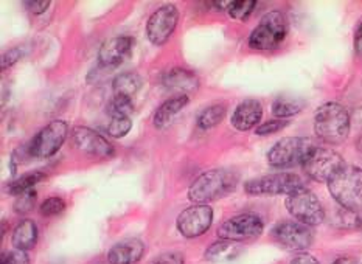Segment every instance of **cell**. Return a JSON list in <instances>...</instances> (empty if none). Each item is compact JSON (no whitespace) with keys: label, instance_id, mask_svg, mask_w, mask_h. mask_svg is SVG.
Segmentation results:
<instances>
[{"label":"cell","instance_id":"6da1fadb","mask_svg":"<svg viewBox=\"0 0 362 264\" xmlns=\"http://www.w3.org/2000/svg\"><path fill=\"white\" fill-rule=\"evenodd\" d=\"M238 181L240 176L230 169L218 168L206 171L190 185L188 199L193 204L209 205V202L221 199L237 188Z\"/></svg>","mask_w":362,"mask_h":264},{"label":"cell","instance_id":"7a4b0ae2","mask_svg":"<svg viewBox=\"0 0 362 264\" xmlns=\"http://www.w3.org/2000/svg\"><path fill=\"white\" fill-rule=\"evenodd\" d=\"M351 120L347 109L342 104L329 101L317 107L314 114V132L327 145H341L349 138Z\"/></svg>","mask_w":362,"mask_h":264},{"label":"cell","instance_id":"3957f363","mask_svg":"<svg viewBox=\"0 0 362 264\" xmlns=\"http://www.w3.org/2000/svg\"><path fill=\"white\" fill-rule=\"evenodd\" d=\"M328 191L339 207L358 212L362 207V168L344 165L328 182Z\"/></svg>","mask_w":362,"mask_h":264},{"label":"cell","instance_id":"277c9868","mask_svg":"<svg viewBox=\"0 0 362 264\" xmlns=\"http://www.w3.org/2000/svg\"><path fill=\"white\" fill-rule=\"evenodd\" d=\"M288 35V19L285 13L274 10L266 13L258 25L249 36V47L252 50L267 52L274 50L285 41Z\"/></svg>","mask_w":362,"mask_h":264},{"label":"cell","instance_id":"5b68a950","mask_svg":"<svg viewBox=\"0 0 362 264\" xmlns=\"http://www.w3.org/2000/svg\"><path fill=\"white\" fill-rule=\"evenodd\" d=\"M316 146L310 137H285L271 148L267 152V162L274 168L303 165Z\"/></svg>","mask_w":362,"mask_h":264},{"label":"cell","instance_id":"8992f818","mask_svg":"<svg viewBox=\"0 0 362 264\" xmlns=\"http://www.w3.org/2000/svg\"><path fill=\"white\" fill-rule=\"evenodd\" d=\"M303 188H306L303 179L293 173L267 174L244 184V191L250 196H277V194L289 196V194Z\"/></svg>","mask_w":362,"mask_h":264},{"label":"cell","instance_id":"52a82bcc","mask_svg":"<svg viewBox=\"0 0 362 264\" xmlns=\"http://www.w3.org/2000/svg\"><path fill=\"white\" fill-rule=\"evenodd\" d=\"M286 210L297 222L305 225H319L325 221V208L311 190L303 188L289 194L285 200Z\"/></svg>","mask_w":362,"mask_h":264},{"label":"cell","instance_id":"ba28073f","mask_svg":"<svg viewBox=\"0 0 362 264\" xmlns=\"http://www.w3.org/2000/svg\"><path fill=\"white\" fill-rule=\"evenodd\" d=\"M69 136V124L64 120H53L31 138L27 145L30 157L49 159L57 154Z\"/></svg>","mask_w":362,"mask_h":264},{"label":"cell","instance_id":"9c48e42d","mask_svg":"<svg viewBox=\"0 0 362 264\" xmlns=\"http://www.w3.org/2000/svg\"><path fill=\"white\" fill-rule=\"evenodd\" d=\"M345 165L342 155L332 148L316 146L303 162L305 174L316 182H329L333 176Z\"/></svg>","mask_w":362,"mask_h":264},{"label":"cell","instance_id":"30bf717a","mask_svg":"<svg viewBox=\"0 0 362 264\" xmlns=\"http://www.w3.org/2000/svg\"><path fill=\"white\" fill-rule=\"evenodd\" d=\"M264 230V222L257 213H240L226 220L218 227V236L233 243L255 239Z\"/></svg>","mask_w":362,"mask_h":264},{"label":"cell","instance_id":"8fae6325","mask_svg":"<svg viewBox=\"0 0 362 264\" xmlns=\"http://www.w3.org/2000/svg\"><path fill=\"white\" fill-rule=\"evenodd\" d=\"M275 243L289 252H302L314 243V232L310 225L297 221H283L274 225L271 232Z\"/></svg>","mask_w":362,"mask_h":264},{"label":"cell","instance_id":"7c38bea8","mask_svg":"<svg viewBox=\"0 0 362 264\" xmlns=\"http://www.w3.org/2000/svg\"><path fill=\"white\" fill-rule=\"evenodd\" d=\"M214 222V210L210 205L193 204L180 212L176 220V227L180 235L188 239L199 238Z\"/></svg>","mask_w":362,"mask_h":264},{"label":"cell","instance_id":"4fadbf2b","mask_svg":"<svg viewBox=\"0 0 362 264\" xmlns=\"http://www.w3.org/2000/svg\"><path fill=\"white\" fill-rule=\"evenodd\" d=\"M179 22V10L175 5H163L151 14L146 23V36L154 45H163L175 33Z\"/></svg>","mask_w":362,"mask_h":264},{"label":"cell","instance_id":"5bb4252c","mask_svg":"<svg viewBox=\"0 0 362 264\" xmlns=\"http://www.w3.org/2000/svg\"><path fill=\"white\" fill-rule=\"evenodd\" d=\"M72 138L78 150L97 159H111L115 155L114 146L109 143L97 131L86 126H75L72 129Z\"/></svg>","mask_w":362,"mask_h":264},{"label":"cell","instance_id":"9a60e30c","mask_svg":"<svg viewBox=\"0 0 362 264\" xmlns=\"http://www.w3.org/2000/svg\"><path fill=\"white\" fill-rule=\"evenodd\" d=\"M136 41L131 36H114L103 42L98 52V62L103 67H117L131 56Z\"/></svg>","mask_w":362,"mask_h":264},{"label":"cell","instance_id":"2e32d148","mask_svg":"<svg viewBox=\"0 0 362 264\" xmlns=\"http://www.w3.org/2000/svg\"><path fill=\"white\" fill-rule=\"evenodd\" d=\"M263 119V106L258 100L247 98L235 107L232 115V126L241 132L258 128V123Z\"/></svg>","mask_w":362,"mask_h":264},{"label":"cell","instance_id":"e0dca14e","mask_svg":"<svg viewBox=\"0 0 362 264\" xmlns=\"http://www.w3.org/2000/svg\"><path fill=\"white\" fill-rule=\"evenodd\" d=\"M145 253V244L137 238L123 239L114 244L107 252L109 264H136Z\"/></svg>","mask_w":362,"mask_h":264},{"label":"cell","instance_id":"ac0fdd59","mask_svg":"<svg viewBox=\"0 0 362 264\" xmlns=\"http://www.w3.org/2000/svg\"><path fill=\"white\" fill-rule=\"evenodd\" d=\"M165 88L173 92H179L180 95L190 93L199 89V78L192 70L187 68H171L162 78Z\"/></svg>","mask_w":362,"mask_h":264},{"label":"cell","instance_id":"d6986e66","mask_svg":"<svg viewBox=\"0 0 362 264\" xmlns=\"http://www.w3.org/2000/svg\"><path fill=\"white\" fill-rule=\"evenodd\" d=\"M37 238H39V230H37L36 222L31 220H22L21 222H18V225H16L13 230L11 244L14 248H18V251L27 252L36 246Z\"/></svg>","mask_w":362,"mask_h":264},{"label":"cell","instance_id":"ffe728a7","mask_svg":"<svg viewBox=\"0 0 362 264\" xmlns=\"http://www.w3.org/2000/svg\"><path fill=\"white\" fill-rule=\"evenodd\" d=\"M188 101H190V98L187 95H177L165 101V103H162L159 107H157V111L154 112V116H153L154 126L159 129L167 128L168 124L176 119V115L188 104Z\"/></svg>","mask_w":362,"mask_h":264},{"label":"cell","instance_id":"44dd1931","mask_svg":"<svg viewBox=\"0 0 362 264\" xmlns=\"http://www.w3.org/2000/svg\"><path fill=\"white\" fill-rule=\"evenodd\" d=\"M141 85H144V80L136 72H124L117 75L112 81L114 97H126L132 100L134 95L141 89Z\"/></svg>","mask_w":362,"mask_h":264},{"label":"cell","instance_id":"7402d4cb","mask_svg":"<svg viewBox=\"0 0 362 264\" xmlns=\"http://www.w3.org/2000/svg\"><path fill=\"white\" fill-rule=\"evenodd\" d=\"M241 252V247L238 243H233V241H226L221 239L218 243L211 244L206 251V260L211 263H224V261H232L237 258Z\"/></svg>","mask_w":362,"mask_h":264},{"label":"cell","instance_id":"603a6c76","mask_svg":"<svg viewBox=\"0 0 362 264\" xmlns=\"http://www.w3.org/2000/svg\"><path fill=\"white\" fill-rule=\"evenodd\" d=\"M306 103L302 98H293V97H279L274 100L272 103V114L277 116L279 120L288 119V116H294L300 114L305 109Z\"/></svg>","mask_w":362,"mask_h":264},{"label":"cell","instance_id":"cb8c5ba5","mask_svg":"<svg viewBox=\"0 0 362 264\" xmlns=\"http://www.w3.org/2000/svg\"><path fill=\"white\" fill-rule=\"evenodd\" d=\"M226 112H227V106L221 104V103L211 104V106L206 107L198 115V126L202 131H207V129L218 126V124L224 120Z\"/></svg>","mask_w":362,"mask_h":264},{"label":"cell","instance_id":"d4e9b609","mask_svg":"<svg viewBox=\"0 0 362 264\" xmlns=\"http://www.w3.org/2000/svg\"><path fill=\"white\" fill-rule=\"evenodd\" d=\"M45 177L47 174L42 173V171H31V173L23 174L22 177L16 179L14 182H11L10 186H8V193L14 194V196H19L22 193L35 190V185L42 182Z\"/></svg>","mask_w":362,"mask_h":264},{"label":"cell","instance_id":"484cf974","mask_svg":"<svg viewBox=\"0 0 362 264\" xmlns=\"http://www.w3.org/2000/svg\"><path fill=\"white\" fill-rule=\"evenodd\" d=\"M333 224L339 229H356L362 227V220L355 210L339 207L333 215Z\"/></svg>","mask_w":362,"mask_h":264},{"label":"cell","instance_id":"4316f807","mask_svg":"<svg viewBox=\"0 0 362 264\" xmlns=\"http://www.w3.org/2000/svg\"><path fill=\"white\" fill-rule=\"evenodd\" d=\"M106 111L111 119H129V115L134 112V101L126 97H114L107 103Z\"/></svg>","mask_w":362,"mask_h":264},{"label":"cell","instance_id":"83f0119b","mask_svg":"<svg viewBox=\"0 0 362 264\" xmlns=\"http://www.w3.org/2000/svg\"><path fill=\"white\" fill-rule=\"evenodd\" d=\"M255 6V0H235V2H230L229 8H227V13H229L232 19L246 20L252 14V11H254Z\"/></svg>","mask_w":362,"mask_h":264},{"label":"cell","instance_id":"f1b7e54d","mask_svg":"<svg viewBox=\"0 0 362 264\" xmlns=\"http://www.w3.org/2000/svg\"><path fill=\"white\" fill-rule=\"evenodd\" d=\"M66 207H67V204L64 199L59 196H52L42 202L41 207H39V213H41L42 216H47V217L58 216L61 213H64Z\"/></svg>","mask_w":362,"mask_h":264},{"label":"cell","instance_id":"f546056e","mask_svg":"<svg viewBox=\"0 0 362 264\" xmlns=\"http://www.w3.org/2000/svg\"><path fill=\"white\" fill-rule=\"evenodd\" d=\"M35 204H36V190H30L19 194V196H16L13 208L16 213L25 215L35 208Z\"/></svg>","mask_w":362,"mask_h":264},{"label":"cell","instance_id":"4dcf8cb0","mask_svg":"<svg viewBox=\"0 0 362 264\" xmlns=\"http://www.w3.org/2000/svg\"><path fill=\"white\" fill-rule=\"evenodd\" d=\"M132 128L131 119H112L107 126L109 136L114 138H122L124 137Z\"/></svg>","mask_w":362,"mask_h":264},{"label":"cell","instance_id":"1f68e13d","mask_svg":"<svg viewBox=\"0 0 362 264\" xmlns=\"http://www.w3.org/2000/svg\"><path fill=\"white\" fill-rule=\"evenodd\" d=\"M288 121L286 120H269L266 123L258 124V128L255 129V134L257 136H271L275 134V132H280L281 129H285L288 126Z\"/></svg>","mask_w":362,"mask_h":264},{"label":"cell","instance_id":"d6a6232c","mask_svg":"<svg viewBox=\"0 0 362 264\" xmlns=\"http://www.w3.org/2000/svg\"><path fill=\"white\" fill-rule=\"evenodd\" d=\"M23 53H25L23 47H14V49H10L8 52H5L2 54V62H0V67H2V70H5L8 67L14 66L16 62L21 61V58H23Z\"/></svg>","mask_w":362,"mask_h":264},{"label":"cell","instance_id":"836d02e7","mask_svg":"<svg viewBox=\"0 0 362 264\" xmlns=\"http://www.w3.org/2000/svg\"><path fill=\"white\" fill-rule=\"evenodd\" d=\"M0 264H31V263L27 252L13 248V251L5 252L2 255V261H0Z\"/></svg>","mask_w":362,"mask_h":264},{"label":"cell","instance_id":"e575fe53","mask_svg":"<svg viewBox=\"0 0 362 264\" xmlns=\"http://www.w3.org/2000/svg\"><path fill=\"white\" fill-rule=\"evenodd\" d=\"M149 264H185V260H184L182 253L168 252V253L159 255L156 260H153Z\"/></svg>","mask_w":362,"mask_h":264},{"label":"cell","instance_id":"d590c367","mask_svg":"<svg viewBox=\"0 0 362 264\" xmlns=\"http://www.w3.org/2000/svg\"><path fill=\"white\" fill-rule=\"evenodd\" d=\"M27 10L31 14H42L50 8L49 0H31V2H25Z\"/></svg>","mask_w":362,"mask_h":264},{"label":"cell","instance_id":"8d00e7d4","mask_svg":"<svg viewBox=\"0 0 362 264\" xmlns=\"http://www.w3.org/2000/svg\"><path fill=\"white\" fill-rule=\"evenodd\" d=\"M291 264H320L316 256H313L310 253H298L294 256V260L291 261Z\"/></svg>","mask_w":362,"mask_h":264},{"label":"cell","instance_id":"74e56055","mask_svg":"<svg viewBox=\"0 0 362 264\" xmlns=\"http://www.w3.org/2000/svg\"><path fill=\"white\" fill-rule=\"evenodd\" d=\"M353 47H355L356 54H362V19L359 20L355 30V37H353Z\"/></svg>","mask_w":362,"mask_h":264},{"label":"cell","instance_id":"f35d334b","mask_svg":"<svg viewBox=\"0 0 362 264\" xmlns=\"http://www.w3.org/2000/svg\"><path fill=\"white\" fill-rule=\"evenodd\" d=\"M333 264H358L353 258H349V256H341V258H337Z\"/></svg>","mask_w":362,"mask_h":264}]
</instances>
